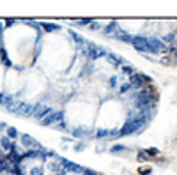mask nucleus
<instances>
[{
    "label": "nucleus",
    "mask_w": 177,
    "mask_h": 175,
    "mask_svg": "<svg viewBox=\"0 0 177 175\" xmlns=\"http://www.w3.org/2000/svg\"><path fill=\"white\" fill-rule=\"evenodd\" d=\"M149 172H151V168H142V170H140L142 175H143V173H149Z\"/></svg>",
    "instance_id": "20e7f679"
},
{
    "label": "nucleus",
    "mask_w": 177,
    "mask_h": 175,
    "mask_svg": "<svg viewBox=\"0 0 177 175\" xmlns=\"http://www.w3.org/2000/svg\"><path fill=\"white\" fill-rule=\"evenodd\" d=\"M58 117H60V113H51L50 117H46V119H42L41 122H42V124H50V122H53V120H57Z\"/></svg>",
    "instance_id": "7ed1b4c3"
},
{
    "label": "nucleus",
    "mask_w": 177,
    "mask_h": 175,
    "mask_svg": "<svg viewBox=\"0 0 177 175\" xmlns=\"http://www.w3.org/2000/svg\"><path fill=\"white\" fill-rule=\"evenodd\" d=\"M21 141H23V145H25V147H35V149H37V141L32 140L30 136H21Z\"/></svg>",
    "instance_id": "f03ea898"
},
{
    "label": "nucleus",
    "mask_w": 177,
    "mask_h": 175,
    "mask_svg": "<svg viewBox=\"0 0 177 175\" xmlns=\"http://www.w3.org/2000/svg\"><path fill=\"white\" fill-rule=\"evenodd\" d=\"M7 133H9V136H16V131H14V129H9Z\"/></svg>",
    "instance_id": "39448f33"
},
{
    "label": "nucleus",
    "mask_w": 177,
    "mask_h": 175,
    "mask_svg": "<svg viewBox=\"0 0 177 175\" xmlns=\"http://www.w3.org/2000/svg\"><path fill=\"white\" fill-rule=\"evenodd\" d=\"M149 80L145 76H140V74H133V76H131V85H133V87H140V85H145L147 83Z\"/></svg>",
    "instance_id": "f257e3e1"
}]
</instances>
